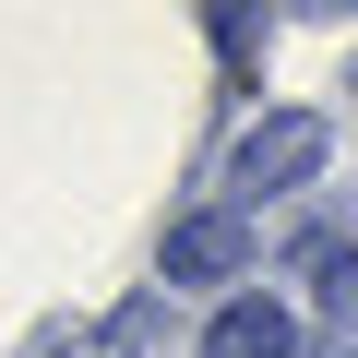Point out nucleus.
Segmentation results:
<instances>
[{"label":"nucleus","mask_w":358,"mask_h":358,"mask_svg":"<svg viewBox=\"0 0 358 358\" xmlns=\"http://www.w3.org/2000/svg\"><path fill=\"white\" fill-rule=\"evenodd\" d=\"M322 155H334V131H322L310 108H275V120L239 131L227 179H239V192H299V179H322Z\"/></svg>","instance_id":"1"},{"label":"nucleus","mask_w":358,"mask_h":358,"mask_svg":"<svg viewBox=\"0 0 358 358\" xmlns=\"http://www.w3.org/2000/svg\"><path fill=\"white\" fill-rule=\"evenodd\" d=\"M322 346L358 358V251H322Z\"/></svg>","instance_id":"4"},{"label":"nucleus","mask_w":358,"mask_h":358,"mask_svg":"<svg viewBox=\"0 0 358 358\" xmlns=\"http://www.w3.org/2000/svg\"><path fill=\"white\" fill-rule=\"evenodd\" d=\"M203 358H299V322H287L275 299H227V310L203 322Z\"/></svg>","instance_id":"3"},{"label":"nucleus","mask_w":358,"mask_h":358,"mask_svg":"<svg viewBox=\"0 0 358 358\" xmlns=\"http://www.w3.org/2000/svg\"><path fill=\"white\" fill-rule=\"evenodd\" d=\"M239 263H251V227H239L227 203L167 227V287H215V275H239Z\"/></svg>","instance_id":"2"}]
</instances>
